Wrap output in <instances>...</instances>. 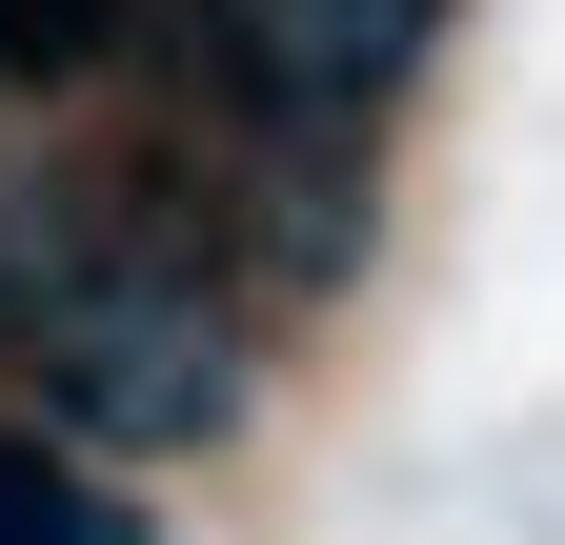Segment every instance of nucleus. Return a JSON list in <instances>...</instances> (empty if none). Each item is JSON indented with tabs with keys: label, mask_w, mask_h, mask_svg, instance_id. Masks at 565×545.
Listing matches in <instances>:
<instances>
[{
	"label": "nucleus",
	"mask_w": 565,
	"mask_h": 545,
	"mask_svg": "<svg viewBox=\"0 0 565 545\" xmlns=\"http://www.w3.org/2000/svg\"><path fill=\"white\" fill-rule=\"evenodd\" d=\"M121 41V0H0V82H82Z\"/></svg>",
	"instance_id": "20e7f679"
},
{
	"label": "nucleus",
	"mask_w": 565,
	"mask_h": 545,
	"mask_svg": "<svg viewBox=\"0 0 565 545\" xmlns=\"http://www.w3.org/2000/svg\"><path fill=\"white\" fill-rule=\"evenodd\" d=\"M0 545H141V505L82 485L61 445H0Z\"/></svg>",
	"instance_id": "7ed1b4c3"
},
{
	"label": "nucleus",
	"mask_w": 565,
	"mask_h": 545,
	"mask_svg": "<svg viewBox=\"0 0 565 545\" xmlns=\"http://www.w3.org/2000/svg\"><path fill=\"white\" fill-rule=\"evenodd\" d=\"M61 384L102 425H223V303L182 263H102V284H61Z\"/></svg>",
	"instance_id": "f257e3e1"
},
{
	"label": "nucleus",
	"mask_w": 565,
	"mask_h": 545,
	"mask_svg": "<svg viewBox=\"0 0 565 545\" xmlns=\"http://www.w3.org/2000/svg\"><path fill=\"white\" fill-rule=\"evenodd\" d=\"M445 21V0H223V41L263 61V82H303V101H364L404 82V41Z\"/></svg>",
	"instance_id": "f03ea898"
}]
</instances>
